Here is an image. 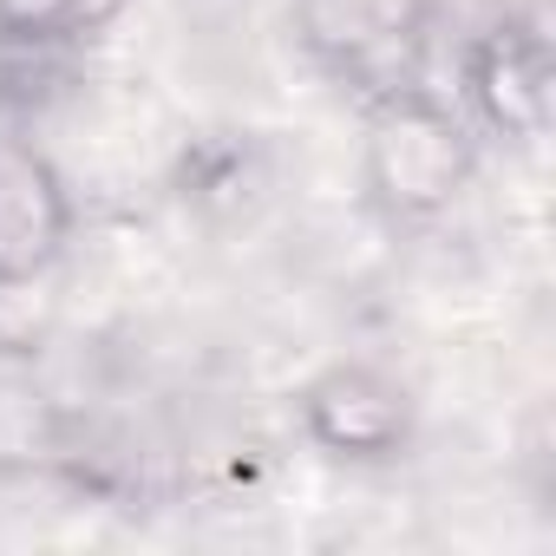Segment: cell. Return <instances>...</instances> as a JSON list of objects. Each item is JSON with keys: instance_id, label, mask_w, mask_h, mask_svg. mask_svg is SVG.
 I'll return each mask as SVG.
<instances>
[{"instance_id": "6da1fadb", "label": "cell", "mask_w": 556, "mask_h": 556, "mask_svg": "<svg viewBox=\"0 0 556 556\" xmlns=\"http://www.w3.org/2000/svg\"><path fill=\"white\" fill-rule=\"evenodd\" d=\"M478 131L458 99L419 86L413 73L367 92L361 112V190L393 229L445 223L478 177Z\"/></svg>"}, {"instance_id": "7a4b0ae2", "label": "cell", "mask_w": 556, "mask_h": 556, "mask_svg": "<svg viewBox=\"0 0 556 556\" xmlns=\"http://www.w3.org/2000/svg\"><path fill=\"white\" fill-rule=\"evenodd\" d=\"M295 426L321 458L354 471H387L419 439V400L380 361H328L321 374L302 380Z\"/></svg>"}, {"instance_id": "3957f363", "label": "cell", "mask_w": 556, "mask_h": 556, "mask_svg": "<svg viewBox=\"0 0 556 556\" xmlns=\"http://www.w3.org/2000/svg\"><path fill=\"white\" fill-rule=\"evenodd\" d=\"M458 112L478 144L536 151L556 118V47L536 21H491L458 53Z\"/></svg>"}, {"instance_id": "277c9868", "label": "cell", "mask_w": 556, "mask_h": 556, "mask_svg": "<svg viewBox=\"0 0 556 556\" xmlns=\"http://www.w3.org/2000/svg\"><path fill=\"white\" fill-rule=\"evenodd\" d=\"M79 203L66 170L27 131H0V295L34 289L73 249Z\"/></svg>"}, {"instance_id": "5b68a950", "label": "cell", "mask_w": 556, "mask_h": 556, "mask_svg": "<svg viewBox=\"0 0 556 556\" xmlns=\"http://www.w3.org/2000/svg\"><path fill=\"white\" fill-rule=\"evenodd\" d=\"M426 14L432 0H289V34L321 73L374 92L406 79L400 60L419 47Z\"/></svg>"}, {"instance_id": "8992f818", "label": "cell", "mask_w": 556, "mask_h": 556, "mask_svg": "<svg viewBox=\"0 0 556 556\" xmlns=\"http://www.w3.org/2000/svg\"><path fill=\"white\" fill-rule=\"evenodd\" d=\"M73 419L53 400V387L40 380V367L27 354L0 348V478H34L66 465L73 452Z\"/></svg>"}, {"instance_id": "52a82bcc", "label": "cell", "mask_w": 556, "mask_h": 556, "mask_svg": "<svg viewBox=\"0 0 556 556\" xmlns=\"http://www.w3.org/2000/svg\"><path fill=\"white\" fill-rule=\"evenodd\" d=\"M125 14V0H0V47L47 60L66 47H86Z\"/></svg>"}]
</instances>
